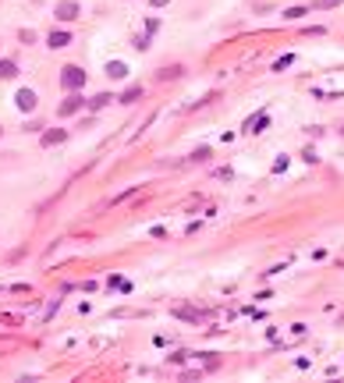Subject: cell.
<instances>
[{"label":"cell","instance_id":"obj_1","mask_svg":"<svg viewBox=\"0 0 344 383\" xmlns=\"http://www.w3.org/2000/svg\"><path fill=\"white\" fill-rule=\"evenodd\" d=\"M60 86H64L68 92H78V89L86 86V71H82V68H74V64H68V68L60 71Z\"/></svg>","mask_w":344,"mask_h":383},{"label":"cell","instance_id":"obj_2","mask_svg":"<svg viewBox=\"0 0 344 383\" xmlns=\"http://www.w3.org/2000/svg\"><path fill=\"white\" fill-rule=\"evenodd\" d=\"M82 106H86V100H82L78 92H74V96H68V100L57 106V114H60V118H71V114H78Z\"/></svg>","mask_w":344,"mask_h":383},{"label":"cell","instance_id":"obj_3","mask_svg":"<svg viewBox=\"0 0 344 383\" xmlns=\"http://www.w3.org/2000/svg\"><path fill=\"white\" fill-rule=\"evenodd\" d=\"M14 103H18V110H25V114H28V110H36V103H40V96H36L32 89H22V92L14 96Z\"/></svg>","mask_w":344,"mask_h":383},{"label":"cell","instance_id":"obj_4","mask_svg":"<svg viewBox=\"0 0 344 383\" xmlns=\"http://www.w3.org/2000/svg\"><path fill=\"white\" fill-rule=\"evenodd\" d=\"M57 18L60 22H74V18H78V4H74V0H60V4H57Z\"/></svg>","mask_w":344,"mask_h":383},{"label":"cell","instance_id":"obj_7","mask_svg":"<svg viewBox=\"0 0 344 383\" xmlns=\"http://www.w3.org/2000/svg\"><path fill=\"white\" fill-rule=\"evenodd\" d=\"M64 138H68V132H64V128H54V132L43 135V146H57V142H64Z\"/></svg>","mask_w":344,"mask_h":383},{"label":"cell","instance_id":"obj_5","mask_svg":"<svg viewBox=\"0 0 344 383\" xmlns=\"http://www.w3.org/2000/svg\"><path fill=\"white\" fill-rule=\"evenodd\" d=\"M106 74H110V78H124V74H128V64H124V60H110V64H106Z\"/></svg>","mask_w":344,"mask_h":383},{"label":"cell","instance_id":"obj_6","mask_svg":"<svg viewBox=\"0 0 344 383\" xmlns=\"http://www.w3.org/2000/svg\"><path fill=\"white\" fill-rule=\"evenodd\" d=\"M54 50H60V46H68L71 43V32H50V40H46Z\"/></svg>","mask_w":344,"mask_h":383},{"label":"cell","instance_id":"obj_9","mask_svg":"<svg viewBox=\"0 0 344 383\" xmlns=\"http://www.w3.org/2000/svg\"><path fill=\"white\" fill-rule=\"evenodd\" d=\"M138 96H142V89H138V86H132V89H124V92H121V103H135Z\"/></svg>","mask_w":344,"mask_h":383},{"label":"cell","instance_id":"obj_8","mask_svg":"<svg viewBox=\"0 0 344 383\" xmlns=\"http://www.w3.org/2000/svg\"><path fill=\"white\" fill-rule=\"evenodd\" d=\"M18 74V64L14 60H0V78H14Z\"/></svg>","mask_w":344,"mask_h":383},{"label":"cell","instance_id":"obj_10","mask_svg":"<svg viewBox=\"0 0 344 383\" xmlns=\"http://www.w3.org/2000/svg\"><path fill=\"white\" fill-rule=\"evenodd\" d=\"M110 100H114L110 92H100V96H92V100H89V106H92V110H100V106H106Z\"/></svg>","mask_w":344,"mask_h":383},{"label":"cell","instance_id":"obj_12","mask_svg":"<svg viewBox=\"0 0 344 383\" xmlns=\"http://www.w3.org/2000/svg\"><path fill=\"white\" fill-rule=\"evenodd\" d=\"M302 14H309V11H305V8H288L284 11V18H302Z\"/></svg>","mask_w":344,"mask_h":383},{"label":"cell","instance_id":"obj_11","mask_svg":"<svg viewBox=\"0 0 344 383\" xmlns=\"http://www.w3.org/2000/svg\"><path fill=\"white\" fill-rule=\"evenodd\" d=\"M337 4H344V0H312L316 11H330V8H337Z\"/></svg>","mask_w":344,"mask_h":383},{"label":"cell","instance_id":"obj_13","mask_svg":"<svg viewBox=\"0 0 344 383\" xmlns=\"http://www.w3.org/2000/svg\"><path fill=\"white\" fill-rule=\"evenodd\" d=\"M149 4H152V8H164V4H170V0H149Z\"/></svg>","mask_w":344,"mask_h":383}]
</instances>
